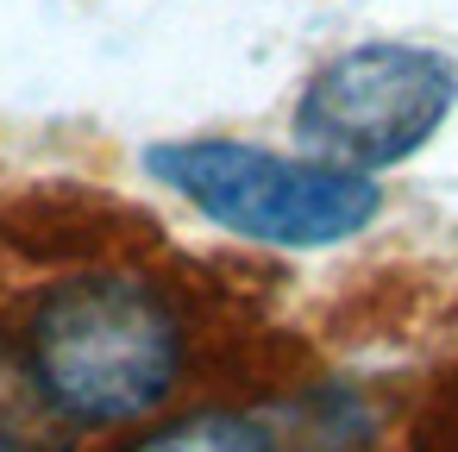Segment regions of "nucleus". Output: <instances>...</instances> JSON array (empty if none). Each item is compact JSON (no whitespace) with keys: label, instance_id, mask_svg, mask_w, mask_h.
Here are the masks:
<instances>
[{"label":"nucleus","instance_id":"nucleus-4","mask_svg":"<svg viewBox=\"0 0 458 452\" xmlns=\"http://www.w3.org/2000/svg\"><path fill=\"white\" fill-rule=\"evenodd\" d=\"M120 452H289L276 439V427L251 421V414H233V408H208V414H182Z\"/></svg>","mask_w":458,"mask_h":452},{"label":"nucleus","instance_id":"nucleus-3","mask_svg":"<svg viewBox=\"0 0 458 452\" xmlns=\"http://www.w3.org/2000/svg\"><path fill=\"white\" fill-rule=\"evenodd\" d=\"M458 101V64L427 45H358L320 64L295 101V132L314 158L345 170H389L414 158Z\"/></svg>","mask_w":458,"mask_h":452},{"label":"nucleus","instance_id":"nucleus-6","mask_svg":"<svg viewBox=\"0 0 458 452\" xmlns=\"http://www.w3.org/2000/svg\"><path fill=\"white\" fill-rule=\"evenodd\" d=\"M0 452H26V439H20V433H7V427H0Z\"/></svg>","mask_w":458,"mask_h":452},{"label":"nucleus","instance_id":"nucleus-2","mask_svg":"<svg viewBox=\"0 0 458 452\" xmlns=\"http://www.w3.org/2000/svg\"><path fill=\"white\" fill-rule=\"evenodd\" d=\"M145 170L170 183L189 208H201L214 226L258 239V245H339L358 226L377 220L383 195L364 170L327 164V158H276L233 139H189V145H151Z\"/></svg>","mask_w":458,"mask_h":452},{"label":"nucleus","instance_id":"nucleus-1","mask_svg":"<svg viewBox=\"0 0 458 452\" xmlns=\"http://www.w3.org/2000/svg\"><path fill=\"white\" fill-rule=\"evenodd\" d=\"M182 364V314L164 289L126 270L70 277L26 320V371L38 396L76 427L145 421L170 402Z\"/></svg>","mask_w":458,"mask_h":452},{"label":"nucleus","instance_id":"nucleus-5","mask_svg":"<svg viewBox=\"0 0 458 452\" xmlns=\"http://www.w3.org/2000/svg\"><path fill=\"white\" fill-rule=\"evenodd\" d=\"M414 452H458V414H445V421H433L420 439H414Z\"/></svg>","mask_w":458,"mask_h":452}]
</instances>
